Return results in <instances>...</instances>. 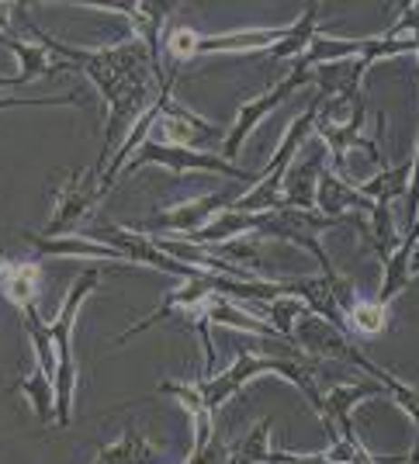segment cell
I'll return each mask as SVG.
<instances>
[{
  "mask_svg": "<svg viewBox=\"0 0 419 464\" xmlns=\"http://www.w3.org/2000/svg\"><path fill=\"white\" fill-rule=\"evenodd\" d=\"M104 281V267H91L76 277L59 312L49 323V336H53V350H56V426L66 430L73 423V395H76V361H73V326L83 298L91 295Z\"/></svg>",
  "mask_w": 419,
  "mask_h": 464,
  "instance_id": "cell-1",
  "label": "cell"
},
{
  "mask_svg": "<svg viewBox=\"0 0 419 464\" xmlns=\"http://www.w3.org/2000/svg\"><path fill=\"white\" fill-rule=\"evenodd\" d=\"M173 77L177 73H167L163 80V87H160V115H156V125H152V132H156V142H163V146H177V150H205V146H219L222 150V142H226V132L215 125V121H205V118H198L194 111H188L184 104H177L173 101Z\"/></svg>",
  "mask_w": 419,
  "mask_h": 464,
  "instance_id": "cell-2",
  "label": "cell"
},
{
  "mask_svg": "<svg viewBox=\"0 0 419 464\" xmlns=\"http://www.w3.org/2000/svg\"><path fill=\"white\" fill-rule=\"evenodd\" d=\"M139 167H167L171 174L184 177L190 170H205V174H222L229 180H239V184H253L257 174H249V170H239L236 163H229L226 156L219 153H198V150H177V146H163V142H156V139H146L139 150L132 153V160L122 167V177H132Z\"/></svg>",
  "mask_w": 419,
  "mask_h": 464,
  "instance_id": "cell-3",
  "label": "cell"
},
{
  "mask_svg": "<svg viewBox=\"0 0 419 464\" xmlns=\"http://www.w3.org/2000/svg\"><path fill=\"white\" fill-rule=\"evenodd\" d=\"M287 35V28H243V32H226V35H198L190 28H173L167 32V53L173 56V70H180L190 59L205 53H267L270 45Z\"/></svg>",
  "mask_w": 419,
  "mask_h": 464,
  "instance_id": "cell-4",
  "label": "cell"
},
{
  "mask_svg": "<svg viewBox=\"0 0 419 464\" xmlns=\"http://www.w3.org/2000/svg\"><path fill=\"white\" fill-rule=\"evenodd\" d=\"M239 198L236 188H222V191L201 194V198H190L184 205H173V208H156L150 218H142L139 226H132L135 232H146V236H177L184 239L190 232L205 229L215 215H222L226 208H232V201Z\"/></svg>",
  "mask_w": 419,
  "mask_h": 464,
  "instance_id": "cell-5",
  "label": "cell"
},
{
  "mask_svg": "<svg viewBox=\"0 0 419 464\" xmlns=\"http://www.w3.org/2000/svg\"><path fill=\"white\" fill-rule=\"evenodd\" d=\"M56 205H53V218L45 232V239H59V236H73V229L94 212V205L104 198V188H101V174L97 170H70L66 180H59L56 188Z\"/></svg>",
  "mask_w": 419,
  "mask_h": 464,
  "instance_id": "cell-6",
  "label": "cell"
},
{
  "mask_svg": "<svg viewBox=\"0 0 419 464\" xmlns=\"http://www.w3.org/2000/svg\"><path fill=\"white\" fill-rule=\"evenodd\" d=\"M308 66H305L302 59H295V66H291V73L287 77H281L267 94H260V97H253V101H247V104H239V115H236V125L226 132V142H222V156H226L229 163L239 156V150H243V142L249 139V132L264 121L274 108H281L287 97L295 94L302 83H308Z\"/></svg>",
  "mask_w": 419,
  "mask_h": 464,
  "instance_id": "cell-7",
  "label": "cell"
},
{
  "mask_svg": "<svg viewBox=\"0 0 419 464\" xmlns=\"http://www.w3.org/2000/svg\"><path fill=\"white\" fill-rule=\"evenodd\" d=\"M80 7H94V11H108V14H129L132 18V39H139L146 49H150V59H152V73L160 80H167L163 73V63H160V53H163V28H167V21L171 14L177 11V4L171 0H114V4H80Z\"/></svg>",
  "mask_w": 419,
  "mask_h": 464,
  "instance_id": "cell-8",
  "label": "cell"
},
{
  "mask_svg": "<svg viewBox=\"0 0 419 464\" xmlns=\"http://www.w3.org/2000/svg\"><path fill=\"white\" fill-rule=\"evenodd\" d=\"M371 395H388L381 382L375 378H361L354 385H333L329 392H323L319 406H316V416L323 420L329 440H340V437H357L354 433V409L361 406L364 399Z\"/></svg>",
  "mask_w": 419,
  "mask_h": 464,
  "instance_id": "cell-9",
  "label": "cell"
},
{
  "mask_svg": "<svg viewBox=\"0 0 419 464\" xmlns=\"http://www.w3.org/2000/svg\"><path fill=\"white\" fill-rule=\"evenodd\" d=\"M38 291H42V260L0 253V295L7 298V305L15 312L35 305Z\"/></svg>",
  "mask_w": 419,
  "mask_h": 464,
  "instance_id": "cell-10",
  "label": "cell"
},
{
  "mask_svg": "<svg viewBox=\"0 0 419 464\" xmlns=\"http://www.w3.org/2000/svg\"><path fill=\"white\" fill-rule=\"evenodd\" d=\"M0 45H7L15 56H18L21 70H18V80L21 83H32V80H49V77H70L73 73V66L66 63V59L53 56L42 42L35 39H24L18 32H11V35H0Z\"/></svg>",
  "mask_w": 419,
  "mask_h": 464,
  "instance_id": "cell-11",
  "label": "cell"
},
{
  "mask_svg": "<svg viewBox=\"0 0 419 464\" xmlns=\"http://www.w3.org/2000/svg\"><path fill=\"white\" fill-rule=\"evenodd\" d=\"M326 156H312L305 163H291L281 180V212H316V188Z\"/></svg>",
  "mask_w": 419,
  "mask_h": 464,
  "instance_id": "cell-12",
  "label": "cell"
},
{
  "mask_svg": "<svg viewBox=\"0 0 419 464\" xmlns=\"http://www.w3.org/2000/svg\"><path fill=\"white\" fill-rule=\"evenodd\" d=\"M264 222H267V212H232V208H226L222 215H215L205 229L184 236V243L209 250V246H222V243L239 239L243 232H257ZM173 239H177V236H173Z\"/></svg>",
  "mask_w": 419,
  "mask_h": 464,
  "instance_id": "cell-13",
  "label": "cell"
},
{
  "mask_svg": "<svg viewBox=\"0 0 419 464\" xmlns=\"http://www.w3.org/2000/svg\"><path fill=\"white\" fill-rule=\"evenodd\" d=\"M316 208H319V215L343 218L346 208H367V212H371V201H367L357 188H350V184L343 180V174H333L329 167H323L319 188H316Z\"/></svg>",
  "mask_w": 419,
  "mask_h": 464,
  "instance_id": "cell-14",
  "label": "cell"
},
{
  "mask_svg": "<svg viewBox=\"0 0 419 464\" xmlns=\"http://www.w3.org/2000/svg\"><path fill=\"white\" fill-rule=\"evenodd\" d=\"M91 464H160V450L146 433H139L135 426H125V433L114 444L101 447Z\"/></svg>",
  "mask_w": 419,
  "mask_h": 464,
  "instance_id": "cell-15",
  "label": "cell"
},
{
  "mask_svg": "<svg viewBox=\"0 0 419 464\" xmlns=\"http://www.w3.org/2000/svg\"><path fill=\"white\" fill-rule=\"evenodd\" d=\"M24 243H32L42 256H97V260H118L129 264L125 256L104 243H91V239H76V236H59V239H45L38 232H21Z\"/></svg>",
  "mask_w": 419,
  "mask_h": 464,
  "instance_id": "cell-16",
  "label": "cell"
},
{
  "mask_svg": "<svg viewBox=\"0 0 419 464\" xmlns=\"http://www.w3.org/2000/svg\"><path fill=\"white\" fill-rule=\"evenodd\" d=\"M11 388H15V392H21V395L28 399V406H32V412H35L38 423H42V426L56 423V378H53V374H45V371L35 364L28 374H21Z\"/></svg>",
  "mask_w": 419,
  "mask_h": 464,
  "instance_id": "cell-17",
  "label": "cell"
},
{
  "mask_svg": "<svg viewBox=\"0 0 419 464\" xmlns=\"http://www.w3.org/2000/svg\"><path fill=\"white\" fill-rule=\"evenodd\" d=\"M319 4H308L305 7V14L295 24H287V35L278 45H270L267 53H260L264 59H298V56H305V49L312 45V39L319 35V28H316V18H319Z\"/></svg>",
  "mask_w": 419,
  "mask_h": 464,
  "instance_id": "cell-18",
  "label": "cell"
},
{
  "mask_svg": "<svg viewBox=\"0 0 419 464\" xmlns=\"http://www.w3.org/2000/svg\"><path fill=\"white\" fill-rule=\"evenodd\" d=\"M385 329H388V305H381L375 298H357V305L343 315V333L346 336L375 340Z\"/></svg>",
  "mask_w": 419,
  "mask_h": 464,
  "instance_id": "cell-19",
  "label": "cell"
},
{
  "mask_svg": "<svg viewBox=\"0 0 419 464\" xmlns=\"http://www.w3.org/2000/svg\"><path fill=\"white\" fill-rule=\"evenodd\" d=\"M270 450H274L270 447V420H260L247 437H239L236 444H229L226 464H267L270 461Z\"/></svg>",
  "mask_w": 419,
  "mask_h": 464,
  "instance_id": "cell-20",
  "label": "cell"
},
{
  "mask_svg": "<svg viewBox=\"0 0 419 464\" xmlns=\"http://www.w3.org/2000/svg\"><path fill=\"white\" fill-rule=\"evenodd\" d=\"M83 94L80 91H70V94H59V97H0V111H11V108H49V104H66V108H80Z\"/></svg>",
  "mask_w": 419,
  "mask_h": 464,
  "instance_id": "cell-21",
  "label": "cell"
},
{
  "mask_svg": "<svg viewBox=\"0 0 419 464\" xmlns=\"http://www.w3.org/2000/svg\"><path fill=\"white\" fill-rule=\"evenodd\" d=\"M226 461H229V444H222L219 437H211L205 447H194L188 458V464H226Z\"/></svg>",
  "mask_w": 419,
  "mask_h": 464,
  "instance_id": "cell-22",
  "label": "cell"
},
{
  "mask_svg": "<svg viewBox=\"0 0 419 464\" xmlns=\"http://www.w3.org/2000/svg\"><path fill=\"white\" fill-rule=\"evenodd\" d=\"M402 464H419V426H416V444H413V450L402 458Z\"/></svg>",
  "mask_w": 419,
  "mask_h": 464,
  "instance_id": "cell-23",
  "label": "cell"
}]
</instances>
